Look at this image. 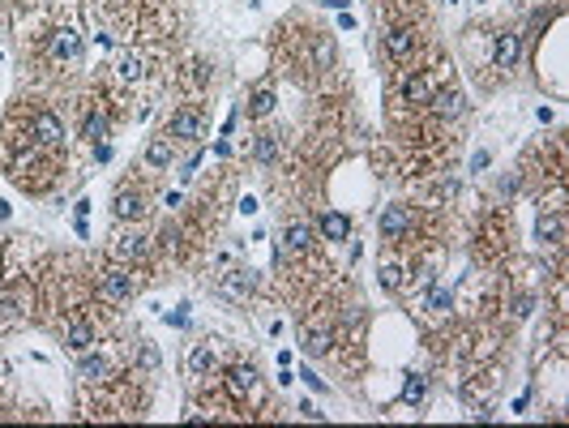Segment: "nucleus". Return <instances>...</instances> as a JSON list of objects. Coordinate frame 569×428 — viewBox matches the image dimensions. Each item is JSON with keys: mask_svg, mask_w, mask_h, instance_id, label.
Instances as JSON below:
<instances>
[{"mask_svg": "<svg viewBox=\"0 0 569 428\" xmlns=\"http://www.w3.org/2000/svg\"><path fill=\"white\" fill-rule=\"evenodd\" d=\"M167 137H184V142H197V137H206V120L197 116V112H176L167 120Z\"/></svg>", "mask_w": 569, "mask_h": 428, "instance_id": "f257e3e1", "label": "nucleus"}, {"mask_svg": "<svg viewBox=\"0 0 569 428\" xmlns=\"http://www.w3.org/2000/svg\"><path fill=\"white\" fill-rule=\"evenodd\" d=\"M407 232H411V210H407V206H385V214H381V236L399 240V236H407Z\"/></svg>", "mask_w": 569, "mask_h": 428, "instance_id": "f03ea898", "label": "nucleus"}, {"mask_svg": "<svg viewBox=\"0 0 569 428\" xmlns=\"http://www.w3.org/2000/svg\"><path fill=\"white\" fill-rule=\"evenodd\" d=\"M52 56H56V60H78V56H82V35L73 31V26L56 31V35H52Z\"/></svg>", "mask_w": 569, "mask_h": 428, "instance_id": "7ed1b4c3", "label": "nucleus"}, {"mask_svg": "<svg viewBox=\"0 0 569 428\" xmlns=\"http://www.w3.org/2000/svg\"><path fill=\"white\" fill-rule=\"evenodd\" d=\"M98 287H103V300H129V291H133V279H129V270H107L103 274V283H98Z\"/></svg>", "mask_w": 569, "mask_h": 428, "instance_id": "20e7f679", "label": "nucleus"}, {"mask_svg": "<svg viewBox=\"0 0 569 428\" xmlns=\"http://www.w3.org/2000/svg\"><path fill=\"white\" fill-rule=\"evenodd\" d=\"M518 60H523V35H501L497 39V69H518Z\"/></svg>", "mask_w": 569, "mask_h": 428, "instance_id": "39448f33", "label": "nucleus"}, {"mask_svg": "<svg viewBox=\"0 0 569 428\" xmlns=\"http://www.w3.org/2000/svg\"><path fill=\"white\" fill-rule=\"evenodd\" d=\"M35 137H39V142H47V146H60V142H64L60 120H56L52 112H39V116H35Z\"/></svg>", "mask_w": 569, "mask_h": 428, "instance_id": "423d86ee", "label": "nucleus"}, {"mask_svg": "<svg viewBox=\"0 0 569 428\" xmlns=\"http://www.w3.org/2000/svg\"><path fill=\"white\" fill-rule=\"evenodd\" d=\"M90 343H94V330L86 321H69V330H64V347H73V351H90Z\"/></svg>", "mask_w": 569, "mask_h": 428, "instance_id": "0eeeda50", "label": "nucleus"}, {"mask_svg": "<svg viewBox=\"0 0 569 428\" xmlns=\"http://www.w3.org/2000/svg\"><path fill=\"white\" fill-rule=\"evenodd\" d=\"M535 232H539V240H552V244H561V240H565V219H561V214H539Z\"/></svg>", "mask_w": 569, "mask_h": 428, "instance_id": "6e6552de", "label": "nucleus"}, {"mask_svg": "<svg viewBox=\"0 0 569 428\" xmlns=\"http://www.w3.org/2000/svg\"><path fill=\"white\" fill-rule=\"evenodd\" d=\"M253 364H236V368H227V390L231 394H249L253 390Z\"/></svg>", "mask_w": 569, "mask_h": 428, "instance_id": "1a4fd4ad", "label": "nucleus"}, {"mask_svg": "<svg viewBox=\"0 0 569 428\" xmlns=\"http://www.w3.org/2000/svg\"><path fill=\"white\" fill-rule=\"evenodd\" d=\"M112 210H116V219H137L141 214V193H116V201H112Z\"/></svg>", "mask_w": 569, "mask_h": 428, "instance_id": "9d476101", "label": "nucleus"}, {"mask_svg": "<svg viewBox=\"0 0 569 428\" xmlns=\"http://www.w3.org/2000/svg\"><path fill=\"white\" fill-rule=\"evenodd\" d=\"M321 232H326V240H347L351 236V219L347 214H326L321 219Z\"/></svg>", "mask_w": 569, "mask_h": 428, "instance_id": "9b49d317", "label": "nucleus"}, {"mask_svg": "<svg viewBox=\"0 0 569 428\" xmlns=\"http://www.w3.org/2000/svg\"><path fill=\"white\" fill-rule=\"evenodd\" d=\"M253 155H257V163H274L279 159V137L274 133H257V142H253Z\"/></svg>", "mask_w": 569, "mask_h": 428, "instance_id": "f8f14e48", "label": "nucleus"}, {"mask_svg": "<svg viewBox=\"0 0 569 428\" xmlns=\"http://www.w3.org/2000/svg\"><path fill=\"white\" fill-rule=\"evenodd\" d=\"M385 47H389L394 60H407V56H411V31H389V35H385Z\"/></svg>", "mask_w": 569, "mask_h": 428, "instance_id": "ddd939ff", "label": "nucleus"}, {"mask_svg": "<svg viewBox=\"0 0 569 428\" xmlns=\"http://www.w3.org/2000/svg\"><path fill=\"white\" fill-rule=\"evenodd\" d=\"M432 108H437V116L454 120V116H462V94H454V90L450 94H432Z\"/></svg>", "mask_w": 569, "mask_h": 428, "instance_id": "4468645a", "label": "nucleus"}, {"mask_svg": "<svg viewBox=\"0 0 569 428\" xmlns=\"http://www.w3.org/2000/svg\"><path fill=\"white\" fill-rule=\"evenodd\" d=\"M116 69H120V78H125V82H137L141 78V56L137 52H120V60H116Z\"/></svg>", "mask_w": 569, "mask_h": 428, "instance_id": "2eb2a0df", "label": "nucleus"}, {"mask_svg": "<svg viewBox=\"0 0 569 428\" xmlns=\"http://www.w3.org/2000/svg\"><path fill=\"white\" fill-rule=\"evenodd\" d=\"M308 240H313L308 223H291V228H287V248H291V253H304V248H308Z\"/></svg>", "mask_w": 569, "mask_h": 428, "instance_id": "dca6fc26", "label": "nucleus"}, {"mask_svg": "<svg viewBox=\"0 0 569 428\" xmlns=\"http://www.w3.org/2000/svg\"><path fill=\"white\" fill-rule=\"evenodd\" d=\"M146 163H155V167H167V163H171V142H167V137L150 142V146H146Z\"/></svg>", "mask_w": 569, "mask_h": 428, "instance_id": "f3484780", "label": "nucleus"}, {"mask_svg": "<svg viewBox=\"0 0 569 428\" xmlns=\"http://www.w3.org/2000/svg\"><path fill=\"white\" fill-rule=\"evenodd\" d=\"M330 330H313V334H304V351H308V356H326V351H330Z\"/></svg>", "mask_w": 569, "mask_h": 428, "instance_id": "a211bd4d", "label": "nucleus"}, {"mask_svg": "<svg viewBox=\"0 0 569 428\" xmlns=\"http://www.w3.org/2000/svg\"><path fill=\"white\" fill-rule=\"evenodd\" d=\"M78 373H82V377H90V382H98V377H107V360H103V356H90V351H86Z\"/></svg>", "mask_w": 569, "mask_h": 428, "instance_id": "6ab92c4d", "label": "nucleus"}, {"mask_svg": "<svg viewBox=\"0 0 569 428\" xmlns=\"http://www.w3.org/2000/svg\"><path fill=\"white\" fill-rule=\"evenodd\" d=\"M189 368H193V373H210V368H214V351H210V347H193V351H189Z\"/></svg>", "mask_w": 569, "mask_h": 428, "instance_id": "aec40b11", "label": "nucleus"}, {"mask_svg": "<svg viewBox=\"0 0 569 428\" xmlns=\"http://www.w3.org/2000/svg\"><path fill=\"white\" fill-rule=\"evenodd\" d=\"M86 137H90V142H103V137H107V116H103V112H90V116H86Z\"/></svg>", "mask_w": 569, "mask_h": 428, "instance_id": "412c9836", "label": "nucleus"}, {"mask_svg": "<svg viewBox=\"0 0 569 428\" xmlns=\"http://www.w3.org/2000/svg\"><path fill=\"white\" fill-rule=\"evenodd\" d=\"M249 112H253V116H270V112H274V90H265V86H261V90L253 94Z\"/></svg>", "mask_w": 569, "mask_h": 428, "instance_id": "4be33fe9", "label": "nucleus"}, {"mask_svg": "<svg viewBox=\"0 0 569 428\" xmlns=\"http://www.w3.org/2000/svg\"><path fill=\"white\" fill-rule=\"evenodd\" d=\"M450 305H454V296H450V287H441V283H437V287L428 291V309H432V313H445V309H450Z\"/></svg>", "mask_w": 569, "mask_h": 428, "instance_id": "5701e85b", "label": "nucleus"}, {"mask_svg": "<svg viewBox=\"0 0 569 428\" xmlns=\"http://www.w3.org/2000/svg\"><path fill=\"white\" fill-rule=\"evenodd\" d=\"M407 99H411V103H428V99H432V86H428L424 78H411V82H407Z\"/></svg>", "mask_w": 569, "mask_h": 428, "instance_id": "b1692460", "label": "nucleus"}, {"mask_svg": "<svg viewBox=\"0 0 569 428\" xmlns=\"http://www.w3.org/2000/svg\"><path fill=\"white\" fill-rule=\"evenodd\" d=\"M424 390H428V386H424V377H419V373H411L407 382H403V398H407V402H419V398H424Z\"/></svg>", "mask_w": 569, "mask_h": 428, "instance_id": "393cba45", "label": "nucleus"}, {"mask_svg": "<svg viewBox=\"0 0 569 428\" xmlns=\"http://www.w3.org/2000/svg\"><path fill=\"white\" fill-rule=\"evenodd\" d=\"M120 253H125V257H141V253H146V240H141V236H137V240L125 236V240H120Z\"/></svg>", "mask_w": 569, "mask_h": 428, "instance_id": "a878e982", "label": "nucleus"}, {"mask_svg": "<svg viewBox=\"0 0 569 428\" xmlns=\"http://www.w3.org/2000/svg\"><path fill=\"white\" fill-rule=\"evenodd\" d=\"M399 283H403V270H399V266H385V270H381V287H385V291H394Z\"/></svg>", "mask_w": 569, "mask_h": 428, "instance_id": "bb28decb", "label": "nucleus"}, {"mask_svg": "<svg viewBox=\"0 0 569 428\" xmlns=\"http://www.w3.org/2000/svg\"><path fill=\"white\" fill-rule=\"evenodd\" d=\"M222 291H227V296H244V291H249V279H244V274H231V279L222 283Z\"/></svg>", "mask_w": 569, "mask_h": 428, "instance_id": "cd10ccee", "label": "nucleus"}, {"mask_svg": "<svg viewBox=\"0 0 569 428\" xmlns=\"http://www.w3.org/2000/svg\"><path fill=\"white\" fill-rule=\"evenodd\" d=\"M492 163V155H488V150H475V155H471V171H484Z\"/></svg>", "mask_w": 569, "mask_h": 428, "instance_id": "c85d7f7f", "label": "nucleus"}, {"mask_svg": "<svg viewBox=\"0 0 569 428\" xmlns=\"http://www.w3.org/2000/svg\"><path fill=\"white\" fill-rule=\"evenodd\" d=\"M0 321H13V300L0 296Z\"/></svg>", "mask_w": 569, "mask_h": 428, "instance_id": "c756f323", "label": "nucleus"}, {"mask_svg": "<svg viewBox=\"0 0 569 428\" xmlns=\"http://www.w3.org/2000/svg\"><path fill=\"white\" fill-rule=\"evenodd\" d=\"M94 155H98V163H107L112 159V146L107 142H94Z\"/></svg>", "mask_w": 569, "mask_h": 428, "instance_id": "7c9ffc66", "label": "nucleus"}, {"mask_svg": "<svg viewBox=\"0 0 569 428\" xmlns=\"http://www.w3.org/2000/svg\"><path fill=\"white\" fill-rule=\"evenodd\" d=\"M300 416H304V420H321V411H317V407H313V402H308V398H304V402H300Z\"/></svg>", "mask_w": 569, "mask_h": 428, "instance_id": "2f4dec72", "label": "nucleus"}, {"mask_svg": "<svg viewBox=\"0 0 569 428\" xmlns=\"http://www.w3.org/2000/svg\"><path fill=\"white\" fill-rule=\"evenodd\" d=\"M300 377H304V382H308V390H326V382H321L317 373H300Z\"/></svg>", "mask_w": 569, "mask_h": 428, "instance_id": "473e14b6", "label": "nucleus"}]
</instances>
